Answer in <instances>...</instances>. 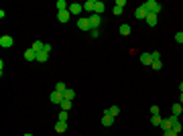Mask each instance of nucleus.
<instances>
[{
	"instance_id": "f257e3e1",
	"label": "nucleus",
	"mask_w": 183,
	"mask_h": 136,
	"mask_svg": "<svg viewBox=\"0 0 183 136\" xmlns=\"http://www.w3.org/2000/svg\"><path fill=\"white\" fill-rule=\"evenodd\" d=\"M140 6H143L147 12H153V14H159L161 12V4L157 2V0H147V2H143Z\"/></svg>"
},
{
	"instance_id": "f03ea898",
	"label": "nucleus",
	"mask_w": 183,
	"mask_h": 136,
	"mask_svg": "<svg viewBox=\"0 0 183 136\" xmlns=\"http://www.w3.org/2000/svg\"><path fill=\"white\" fill-rule=\"evenodd\" d=\"M77 29L83 31V33H90V31H92L90 16H82V19H77Z\"/></svg>"
},
{
	"instance_id": "7ed1b4c3",
	"label": "nucleus",
	"mask_w": 183,
	"mask_h": 136,
	"mask_svg": "<svg viewBox=\"0 0 183 136\" xmlns=\"http://www.w3.org/2000/svg\"><path fill=\"white\" fill-rule=\"evenodd\" d=\"M12 45H15V39H12V37H8V35L0 37V47H2V49H10Z\"/></svg>"
},
{
	"instance_id": "20e7f679",
	"label": "nucleus",
	"mask_w": 183,
	"mask_h": 136,
	"mask_svg": "<svg viewBox=\"0 0 183 136\" xmlns=\"http://www.w3.org/2000/svg\"><path fill=\"white\" fill-rule=\"evenodd\" d=\"M83 10V4H79V2H73V4H69V12L71 14H79Z\"/></svg>"
},
{
	"instance_id": "39448f33",
	"label": "nucleus",
	"mask_w": 183,
	"mask_h": 136,
	"mask_svg": "<svg viewBox=\"0 0 183 136\" xmlns=\"http://www.w3.org/2000/svg\"><path fill=\"white\" fill-rule=\"evenodd\" d=\"M69 16H71V12H69V10L57 12V20H59V23H69Z\"/></svg>"
},
{
	"instance_id": "423d86ee",
	"label": "nucleus",
	"mask_w": 183,
	"mask_h": 136,
	"mask_svg": "<svg viewBox=\"0 0 183 136\" xmlns=\"http://www.w3.org/2000/svg\"><path fill=\"white\" fill-rule=\"evenodd\" d=\"M140 63L143 65H153V55L151 53H140Z\"/></svg>"
},
{
	"instance_id": "0eeeda50",
	"label": "nucleus",
	"mask_w": 183,
	"mask_h": 136,
	"mask_svg": "<svg viewBox=\"0 0 183 136\" xmlns=\"http://www.w3.org/2000/svg\"><path fill=\"white\" fill-rule=\"evenodd\" d=\"M90 23H92V29H98V27H100V23H102V16H100V14H92V16H90Z\"/></svg>"
},
{
	"instance_id": "6e6552de",
	"label": "nucleus",
	"mask_w": 183,
	"mask_h": 136,
	"mask_svg": "<svg viewBox=\"0 0 183 136\" xmlns=\"http://www.w3.org/2000/svg\"><path fill=\"white\" fill-rule=\"evenodd\" d=\"M63 100H65L63 93H59V92H55V89H53V93H51V102H53V104H61Z\"/></svg>"
},
{
	"instance_id": "1a4fd4ad",
	"label": "nucleus",
	"mask_w": 183,
	"mask_h": 136,
	"mask_svg": "<svg viewBox=\"0 0 183 136\" xmlns=\"http://www.w3.org/2000/svg\"><path fill=\"white\" fill-rule=\"evenodd\" d=\"M171 122H173V128H171V130H175V132H177V134H179V132H181V122H179V118L177 116H171Z\"/></svg>"
},
{
	"instance_id": "9d476101",
	"label": "nucleus",
	"mask_w": 183,
	"mask_h": 136,
	"mask_svg": "<svg viewBox=\"0 0 183 136\" xmlns=\"http://www.w3.org/2000/svg\"><path fill=\"white\" fill-rule=\"evenodd\" d=\"M112 122H114V118L108 112H104V116H102V126H112Z\"/></svg>"
},
{
	"instance_id": "9b49d317",
	"label": "nucleus",
	"mask_w": 183,
	"mask_h": 136,
	"mask_svg": "<svg viewBox=\"0 0 183 136\" xmlns=\"http://www.w3.org/2000/svg\"><path fill=\"white\" fill-rule=\"evenodd\" d=\"M31 49H33V51H35V53H43V51H45V45L43 43H41V41H35V43H33V47H31Z\"/></svg>"
},
{
	"instance_id": "f8f14e48",
	"label": "nucleus",
	"mask_w": 183,
	"mask_h": 136,
	"mask_svg": "<svg viewBox=\"0 0 183 136\" xmlns=\"http://www.w3.org/2000/svg\"><path fill=\"white\" fill-rule=\"evenodd\" d=\"M24 59H27V61H37V53H35L33 49H27V51H24Z\"/></svg>"
},
{
	"instance_id": "ddd939ff",
	"label": "nucleus",
	"mask_w": 183,
	"mask_h": 136,
	"mask_svg": "<svg viewBox=\"0 0 183 136\" xmlns=\"http://www.w3.org/2000/svg\"><path fill=\"white\" fill-rule=\"evenodd\" d=\"M102 12H104V2H102V0H96V6H94V14H100V16H102Z\"/></svg>"
},
{
	"instance_id": "4468645a",
	"label": "nucleus",
	"mask_w": 183,
	"mask_h": 136,
	"mask_svg": "<svg viewBox=\"0 0 183 136\" xmlns=\"http://www.w3.org/2000/svg\"><path fill=\"white\" fill-rule=\"evenodd\" d=\"M94 6H96V0H87L86 4H83V10H86V12H92V14H94Z\"/></svg>"
},
{
	"instance_id": "2eb2a0df",
	"label": "nucleus",
	"mask_w": 183,
	"mask_h": 136,
	"mask_svg": "<svg viewBox=\"0 0 183 136\" xmlns=\"http://www.w3.org/2000/svg\"><path fill=\"white\" fill-rule=\"evenodd\" d=\"M145 20H147V24H151V27H155V24H157V14H153V12H149Z\"/></svg>"
},
{
	"instance_id": "dca6fc26",
	"label": "nucleus",
	"mask_w": 183,
	"mask_h": 136,
	"mask_svg": "<svg viewBox=\"0 0 183 136\" xmlns=\"http://www.w3.org/2000/svg\"><path fill=\"white\" fill-rule=\"evenodd\" d=\"M147 14H149V12H147V10L143 8V6H138V8H136V12H134L136 19H147Z\"/></svg>"
},
{
	"instance_id": "f3484780",
	"label": "nucleus",
	"mask_w": 183,
	"mask_h": 136,
	"mask_svg": "<svg viewBox=\"0 0 183 136\" xmlns=\"http://www.w3.org/2000/svg\"><path fill=\"white\" fill-rule=\"evenodd\" d=\"M161 128H163L165 132H167V130H171V128H173V122H171V118H167V120H163V122H161Z\"/></svg>"
},
{
	"instance_id": "a211bd4d",
	"label": "nucleus",
	"mask_w": 183,
	"mask_h": 136,
	"mask_svg": "<svg viewBox=\"0 0 183 136\" xmlns=\"http://www.w3.org/2000/svg\"><path fill=\"white\" fill-rule=\"evenodd\" d=\"M55 130H57V132H65V130H67V122L57 120V124H55Z\"/></svg>"
},
{
	"instance_id": "6ab92c4d",
	"label": "nucleus",
	"mask_w": 183,
	"mask_h": 136,
	"mask_svg": "<svg viewBox=\"0 0 183 136\" xmlns=\"http://www.w3.org/2000/svg\"><path fill=\"white\" fill-rule=\"evenodd\" d=\"M106 112H108V114H110V116H112V118H116V116H118V114H120V108H118V106H112V108H108Z\"/></svg>"
},
{
	"instance_id": "aec40b11",
	"label": "nucleus",
	"mask_w": 183,
	"mask_h": 136,
	"mask_svg": "<svg viewBox=\"0 0 183 136\" xmlns=\"http://www.w3.org/2000/svg\"><path fill=\"white\" fill-rule=\"evenodd\" d=\"M55 6H57L59 12H63V10H69V8H67V2H65V0H57V4H55Z\"/></svg>"
},
{
	"instance_id": "412c9836",
	"label": "nucleus",
	"mask_w": 183,
	"mask_h": 136,
	"mask_svg": "<svg viewBox=\"0 0 183 136\" xmlns=\"http://www.w3.org/2000/svg\"><path fill=\"white\" fill-rule=\"evenodd\" d=\"M120 35L122 37H128L130 35V24H120Z\"/></svg>"
},
{
	"instance_id": "4be33fe9",
	"label": "nucleus",
	"mask_w": 183,
	"mask_h": 136,
	"mask_svg": "<svg viewBox=\"0 0 183 136\" xmlns=\"http://www.w3.org/2000/svg\"><path fill=\"white\" fill-rule=\"evenodd\" d=\"M59 106H61V110H65V112H69V110H71V100H63V102L59 104Z\"/></svg>"
},
{
	"instance_id": "5701e85b",
	"label": "nucleus",
	"mask_w": 183,
	"mask_h": 136,
	"mask_svg": "<svg viewBox=\"0 0 183 136\" xmlns=\"http://www.w3.org/2000/svg\"><path fill=\"white\" fill-rule=\"evenodd\" d=\"M181 104H173V106H171V112H173V116H179V114H181Z\"/></svg>"
},
{
	"instance_id": "b1692460",
	"label": "nucleus",
	"mask_w": 183,
	"mask_h": 136,
	"mask_svg": "<svg viewBox=\"0 0 183 136\" xmlns=\"http://www.w3.org/2000/svg\"><path fill=\"white\" fill-rule=\"evenodd\" d=\"M65 89H67V85H65L63 81H59L57 85H55V92H59V93H65Z\"/></svg>"
},
{
	"instance_id": "393cba45",
	"label": "nucleus",
	"mask_w": 183,
	"mask_h": 136,
	"mask_svg": "<svg viewBox=\"0 0 183 136\" xmlns=\"http://www.w3.org/2000/svg\"><path fill=\"white\" fill-rule=\"evenodd\" d=\"M47 59H49V53H45V51H43V53H39V55H37V61H39V63H45Z\"/></svg>"
},
{
	"instance_id": "a878e982",
	"label": "nucleus",
	"mask_w": 183,
	"mask_h": 136,
	"mask_svg": "<svg viewBox=\"0 0 183 136\" xmlns=\"http://www.w3.org/2000/svg\"><path fill=\"white\" fill-rule=\"evenodd\" d=\"M63 97H65V100H73V97H75V92H73V89H65Z\"/></svg>"
},
{
	"instance_id": "bb28decb",
	"label": "nucleus",
	"mask_w": 183,
	"mask_h": 136,
	"mask_svg": "<svg viewBox=\"0 0 183 136\" xmlns=\"http://www.w3.org/2000/svg\"><path fill=\"white\" fill-rule=\"evenodd\" d=\"M151 122H153L155 126H161V122H163V118H161V116H153V118H151Z\"/></svg>"
},
{
	"instance_id": "cd10ccee",
	"label": "nucleus",
	"mask_w": 183,
	"mask_h": 136,
	"mask_svg": "<svg viewBox=\"0 0 183 136\" xmlns=\"http://www.w3.org/2000/svg\"><path fill=\"white\" fill-rule=\"evenodd\" d=\"M67 116H69V114L65 112V110H61V114H59V120H61V122H67Z\"/></svg>"
},
{
	"instance_id": "c85d7f7f",
	"label": "nucleus",
	"mask_w": 183,
	"mask_h": 136,
	"mask_svg": "<svg viewBox=\"0 0 183 136\" xmlns=\"http://www.w3.org/2000/svg\"><path fill=\"white\" fill-rule=\"evenodd\" d=\"M153 69H161L163 67V63H161V59H157V61H153V65H151Z\"/></svg>"
},
{
	"instance_id": "c756f323",
	"label": "nucleus",
	"mask_w": 183,
	"mask_h": 136,
	"mask_svg": "<svg viewBox=\"0 0 183 136\" xmlns=\"http://www.w3.org/2000/svg\"><path fill=\"white\" fill-rule=\"evenodd\" d=\"M175 41H177V43H183V31H179V33L175 35Z\"/></svg>"
},
{
	"instance_id": "7c9ffc66",
	"label": "nucleus",
	"mask_w": 183,
	"mask_h": 136,
	"mask_svg": "<svg viewBox=\"0 0 183 136\" xmlns=\"http://www.w3.org/2000/svg\"><path fill=\"white\" fill-rule=\"evenodd\" d=\"M90 35L94 37V39H98V37H100V31H98V29H92V31H90Z\"/></svg>"
},
{
	"instance_id": "2f4dec72",
	"label": "nucleus",
	"mask_w": 183,
	"mask_h": 136,
	"mask_svg": "<svg viewBox=\"0 0 183 136\" xmlns=\"http://www.w3.org/2000/svg\"><path fill=\"white\" fill-rule=\"evenodd\" d=\"M122 10H124V8H120V6H114V14H116V16H120V14H122Z\"/></svg>"
},
{
	"instance_id": "473e14b6",
	"label": "nucleus",
	"mask_w": 183,
	"mask_h": 136,
	"mask_svg": "<svg viewBox=\"0 0 183 136\" xmlns=\"http://www.w3.org/2000/svg\"><path fill=\"white\" fill-rule=\"evenodd\" d=\"M151 55H153V61H157V59H161V53H159V51H153Z\"/></svg>"
},
{
	"instance_id": "72a5a7b5",
	"label": "nucleus",
	"mask_w": 183,
	"mask_h": 136,
	"mask_svg": "<svg viewBox=\"0 0 183 136\" xmlns=\"http://www.w3.org/2000/svg\"><path fill=\"white\" fill-rule=\"evenodd\" d=\"M151 114H153V116H159V108L153 106V108H151Z\"/></svg>"
},
{
	"instance_id": "f704fd0d",
	"label": "nucleus",
	"mask_w": 183,
	"mask_h": 136,
	"mask_svg": "<svg viewBox=\"0 0 183 136\" xmlns=\"http://www.w3.org/2000/svg\"><path fill=\"white\" fill-rule=\"evenodd\" d=\"M116 6H120V8H124V6H126V0H116Z\"/></svg>"
},
{
	"instance_id": "c9c22d12",
	"label": "nucleus",
	"mask_w": 183,
	"mask_h": 136,
	"mask_svg": "<svg viewBox=\"0 0 183 136\" xmlns=\"http://www.w3.org/2000/svg\"><path fill=\"white\" fill-rule=\"evenodd\" d=\"M165 136H177V132H175V130H167V132H165Z\"/></svg>"
},
{
	"instance_id": "e433bc0d",
	"label": "nucleus",
	"mask_w": 183,
	"mask_h": 136,
	"mask_svg": "<svg viewBox=\"0 0 183 136\" xmlns=\"http://www.w3.org/2000/svg\"><path fill=\"white\" fill-rule=\"evenodd\" d=\"M179 89H181V93H183V81H181V85H179Z\"/></svg>"
},
{
	"instance_id": "4c0bfd02",
	"label": "nucleus",
	"mask_w": 183,
	"mask_h": 136,
	"mask_svg": "<svg viewBox=\"0 0 183 136\" xmlns=\"http://www.w3.org/2000/svg\"><path fill=\"white\" fill-rule=\"evenodd\" d=\"M24 136H33V134H29V132H27V134H24Z\"/></svg>"
},
{
	"instance_id": "58836bf2",
	"label": "nucleus",
	"mask_w": 183,
	"mask_h": 136,
	"mask_svg": "<svg viewBox=\"0 0 183 136\" xmlns=\"http://www.w3.org/2000/svg\"><path fill=\"white\" fill-rule=\"evenodd\" d=\"M181 104H183V93H181Z\"/></svg>"
}]
</instances>
